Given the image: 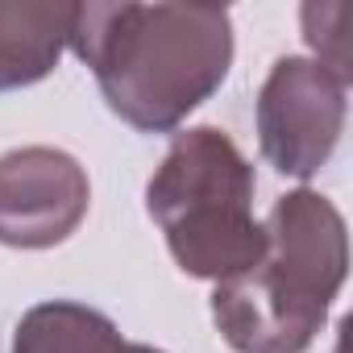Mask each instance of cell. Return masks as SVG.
Returning a JSON list of instances; mask_svg holds the SVG:
<instances>
[{
	"label": "cell",
	"instance_id": "2",
	"mask_svg": "<svg viewBox=\"0 0 353 353\" xmlns=\"http://www.w3.org/2000/svg\"><path fill=\"white\" fill-rule=\"evenodd\" d=\"M262 229V258L216 283L212 320L237 353H303L349 270L345 216L320 192L299 188L274 200Z\"/></svg>",
	"mask_w": 353,
	"mask_h": 353
},
{
	"label": "cell",
	"instance_id": "1",
	"mask_svg": "<svg viewBox=\"0 0 353 353\" xmlns=\"http://www.w3.org/2000/svg\"><path fill=\"white\" fill-rule=\"evenodd\" d=\"M67 46L137 133H170L233 67V17L212 5H75Z\"/></svg>",
	"mask_w": 353,
	"mask_h": 353
},
{
	"label": "cell",
	"instance_id": "3",
	"mask_svg": "<svg viewBox=\"0 0 353 353\" xmlns=\"http://www.w3.org/2000/svg\"><path fill=\"white\" fill-rule=\"evenodd\" d=\"M254 166L225 129L174 133L145 188V208L183 274L225 283L262 258L266 229L254 216Z\"/></svg>",
	"mask_w": 353,
	"mask_h": 353
},
{
	"label": "cell",
	"instance_id": "4",
	"mask_svg": "<svg viewBox=\"0 0 353 353\" xmlns=\"http://www.w3.org/2000/svg\"><path fill=\"white\" fill-rule=\"evenodd\" d=\"M345 129V83L316 59L287 54L258 92V141L287 179H312L332 158Z\"/></svg>",
	"mask_w": 353,
	"mask_h": 353
},
{
	"label": "cell",
	"instance_id": "5",
	"mask_svg": "<svg viewBox=\"0 0 353 353\" xmlns=\"http://www.w3.org/2000/svg\"><path fill=\"white\" fill-rule=\"evenodd\" d=\"M88 170L54 145H21L0 158V245L50 250L88 216Z\"/></svg>",
	"mask_w": 353,
	"mask_h": 353
},
{
	"label": "cell",
	"instance_id": "6",
	"mask_svg": "<svg viewBox=\"0 0 353 353\" xmlns=\"http://www.w3.org/2000/svg\"><path fill=\"white\" fill-rule=\"evenodd\" d=\"M75 5L63 0H0V92L46 79L71 34Z\"/></svg>",
	"mask_w": 353,
	"mask_h": 353
},
{
	"label": "cell",
	"instance_id": "7",
	"mask_svg": "<svg viewBox=\"0 0 353 353\" xmlns=\"http://www.w3.org/2000/svg\"><path fill=\"white\" fill-rule=\"evenodd\" d=\"M13 353H162L141 341H125L121 328L75 299H50L21 316L13 332Z\"/></svg>",
	"mask_w": 353,
	"mask_h": 353
},
{
	"label": "cell",
	"instance_id": "8",
	"mask_svg": "<svg viewBox=\"0 0 353 353\" xmlns=\"http://www.w3.org/2000/svg\"><path fill=\"white\" fill-rule=\"evenodd\" d=\"M299 17H303V38L316 50V63L349 88L353 67H349V34L345 30H349L353 9L349 5H303Z\"/></svg>",
	"mask_w": 353,
	"mask_h": 353
}]
</instances>
